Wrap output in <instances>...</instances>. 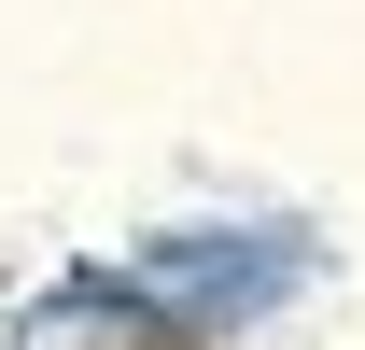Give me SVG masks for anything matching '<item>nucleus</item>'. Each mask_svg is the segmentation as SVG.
Listing matches in <instances>:
<instances>
[{
  "label": "nucleus",
  "mask_w": 365,
  "mask_h": 350,
  "mask_svg": "<svg viewBox=\"0 0 365 350\" xmlns=\"http://www.w3.org/2000/svg\"><path fill=\"white\" fill-rule=\"evenodd\" d=\"M140 280H211V322H225V308H267V280H281V253L267 238H169V253H140Z\"/></svg>",
  "instance_id": "f257e3e1"
}]
</instances>
